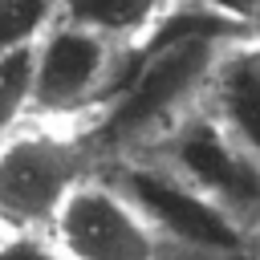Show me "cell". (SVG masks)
I'll use <instances>...</instances> for the list:
<instances>
[{
    "instance_id": "6da1fadb",
    "label": "cell",
    "mask_w": 260,
    "mask_h": 260,
    "mask_svg": "<svg viewBox=\"0 0 260 260\" xmlns=\"http://www.w3.org/2000/svg\"><path fill=\"white\" fill-rule=\"evenodd\" d=\"M240 16L223 12H183L179 32L167 24L142 45L138 65L102 106L89 142L102 150H138L162 142L183 118L195 114V102L207 98L215 65L228 45H236Z\"/></svg>"
},
{
    "instance_id": "7a4b0ae2",
    "label": "cell",
    "mask_w": 260,
    "mask_h": 260,
    "mask_svg": "<svg viewBox=\"0 0 260 260\" xmlns=\"http://www.w3.org/2000/svg\"><path fill=\"white\" fill-rule=\"evenodd\" d=\"M85 162V138L53 126H20L0 138V232L49 236L65 199L89 179Z\"/></svg>"
},
{
    "instance_id": "3957f363",
    "label": "cell",
    "mask_w": 260,
    "mask_h": 260,
    "mask_svg": "<svg viewBox=\"0 0 260 260\" xmlns=\"http://www.w3.org/2000/svg\"><path fill=\"white\" fill-rule=\"evenodd\" d=\"M114 187L142 211V219L167 244H179V248H191L203 256L252 252V232L158 158L154 162H146V158L126 162L114 175Z\"/></svg>"
},
{
    "instance_id": "277c9868",
    "label": "cell",
    "mask_w": 260,
    "mask_h": 260,
    "mask_svg": "<svg viewBox=\"0 0 260 260\" xmlns=\"http://www.w3.org/2000/svg\"><path fill=\"white\" fill-rule=\"evenodd\" d=\"M158 162H167L179 179L219 203L248 232L260 228V162L219 126L211 110L183 118L158 142Z\"/></svg>"
},
{
    "instance_id": "5b68a950",
    "label": "cell",
    "mask_w": 260,
    "mask_h": 260,
    "mask_svg": "<svg viewBox=\"0 0 260 260\" xmlns=\"http://www.w3.org/2000/svg\"><path fill=\"white\" fill-rule=\"evenodd\" d=\"M49 236L69 260H158L162 248L142 211L106 179H85Z\"/></svg>"
},
{
    "instance_id": "8992f818",
    "label": "cell",
    "mask_w": 260,
    "mask_h": 260,
    "mask_svg": "<svg viewBox=\"0 0 260 260\" xmlns=\"http://www.w3.org/2000/svg\"><path fill=\"white\" fill-rule=\"evenodd\" d=\"M114 53L98 32L77 24H57L37 45V73H32V114L49 122H73L77 114L102 106L106 85L114 77Z\"/></svg>"
},
{
    "instance_id": "52a82bcc",
    "label": "cell",
    "mask_w": 260,
    "mask_h": 260,
    "mask_svg": "<svg viewBox=\"0 0 260 260\" xmlns=\"http://www.w3.org/2000/svg\"><path fill=\"white\" fill-rule=\"evenodd\" d=\"M207 110L260 162V49L252 41L223 49L207 89Z\"/></svg>"
},
{
    "instance_id": "ba28073f",
    "label": "cell",
    "mask_w": 260,
    "mask_h": 260,
    "mask_svg": "<svg viewBox=\"0 0 260 260\" xmlns=\"http://www.w3.org/2000/svg\"><path fill=\"white\" fill-rule=\"evenodd\" d=\"M171 16V0H61V24L106 37L110 45H146Z\"/></svg>"
},
{
    "instance_id": "9c48e42d",
    "label": "cell",
    "mask_w": 260,
    "mask_h": 260,
    "mask_svg": "<svg viewBox=\"0 0 260 260\" xmlns=\"http://www.w3.org/2000/svg\"><path fill=\"white\" fill-rule=\"evenodd\" d=\"M32 73H37V45L0 53V138L20 130L32 114Z\"/></svg>"
},
{
    "instance_id": "30bf717a",
    "label": "cell",
    "mask_w": 260,
    "mask_h": 260,
    "mask_svg": "<svg viewBox=\"0 0 260 260\" xmlns=\"http://www.w3.org/2000/svg\"><path fill=\"white\" fill-rule=\"evenodd\" d=\"M61 24V0H0V53L32 49Z\"/></svg>"
},
{
    "instance_id": "8fae6325",
    "label": "cell",
    "mask_w": 260,
    "mask_h": 260,
    "mask_svg": "<svg viewBox=\"0 0 260 260\" xmlns=\"http://www.w3.org/2000/svg\"><path fill=\"white\" fill-rule=\"evenodd\" d=\"M0 260H69L53 236L37 232H0Z\"/></svg>"
},
{
    "instance_id": "7c38bea8",
    "label": "cell",
    "mask_w": 260,
    "mask_h": 260,
    "mask_svg": "<svg viewBox=\"0 0 260 260\" xmlns=\"http://www.w3.org/2000/svg\"><path fill=\"white\" fill-rule=\"evenodd\" d=\"M248 32H252V45L260 49V0H252L248 8Z\"/></svg>"
},
{
    "instance_id": "4fadbf2b",
    "label": "cell",
    "mask_w": 260,
    "mask_h": 260,
    "mask_svg": "<svg viewBox=\"0 0 260 260\" xmlns=\"http://www.w3.org/2000/svg\"><path fill=\"white\" fill-rule=\"evenodd\" d=\"M252 252H260V228L252 232Z\"/></svg>"
}]
</instances>
